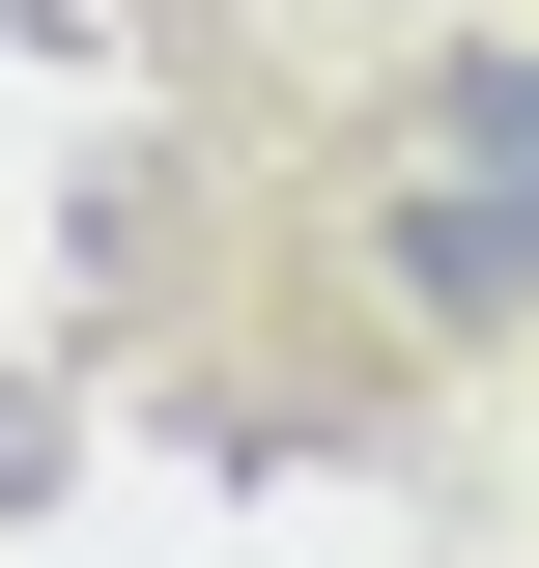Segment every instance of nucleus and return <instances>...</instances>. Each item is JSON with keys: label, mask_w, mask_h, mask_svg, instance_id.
I'll list each match as a JSON object with an SVG mask.
<instances>
[{"label": "nucleus", "mask_w": 539, "mask_h": 568, "mask_svg": "<svg viewBox=\"0 0 539 568\" xmlns=\"http://www.w3.org/2000/svg\"><path fill=\"white\" fill-rule=\"evenodd\" d=\"M482 284H539V85H426V313H482Z\"/></svg>", "instance_id": "nucleus-1"}]
</instances>
